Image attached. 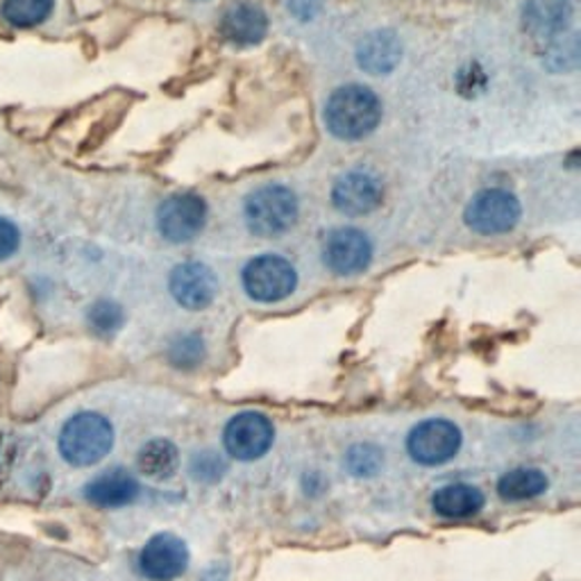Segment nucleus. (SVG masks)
Masks as SVG:
<instances>
[{"label": "nucleus", "instance_id": "nucleus-19", "mask_svg": "<svg viewBox=\"0 0 581 581\" xmlns=\"http://www.w3.org/2000/svg\"><path fill=\"white\" fill-rule=\"evenodd\" d=\"M545 491H548V477L539 469H515L506 473L498 484L500 498L509 502L532 500L543 495Z\"/></svg>", "mask_w": 581, "mask_h": 581}, {"label": "nucleus", "instance_id": "nucleus-25", "mask_svg": "<svg viewBox=\"0 0 581 581\" xmlns=\"http://www.w3.org/2000/svg\"><path fill=\"white\" fill-rule=\"evenodd\" d=\"M21 246V232L19 227L8 220V218H0V262L12 257Z\"/></svg>", "mask_w": 581, "mask_h": 581}, {"label": "nucleus", "instance_id": "nucleus-10", "mask_svg": "<svg viewBox=\"0 0 581 581\" xmlns=\"http://www.w3.org/2000/svg\"><path fill=\"white\" fill-rule=\"evenodd\" d=\"M170 294L178 305L191 312L209 307L218 294V279L214 270L200 262L180 264L170 273Z\"/></svg>", "mask_w": 581, "mask_h": 581}, {"label": "nucleus", "instance_id": "nucleus-1", "mask_svg": "<svg viewBox=\"0 0 581 581\" xmlns=\"http://www.w3.org/2000/svg\"><path fill=\"white\" fill-rule=\"evenodd\" d=\"M382 119V102L364 85H345L336 89L325 105V126L343 141L368 137Z\"/></svg>", "mask_w": 581, "mask_h": 581}, {"label": "nucleus", "instance_id": "nucleus-3", "mask_svg": "<svg viewBox=\"0 0 581 581\" xmlns=\"http://www.w3.org/2000/svg\"><path fill=\"white\" fill-rule=\"evenodd\" d=\"M296 194L282 185H266L253 191L246 200V223L257 237H279L296 223Z\"/></svg>", "mask_w": 581, "mask_h": 581}, {"label": "nucleus", "instance_id": "nucleus-21", "mask_svg": "<svg viewBox=\"0 0 581 581\" xmlns=\"http://www.w3.org/2000/svg\"><path fill=\"white\" fill-rule=\"evenodd\" d=\"M382 466V452L375 445H355L347 452V469L360 477L375 475Z\"/></svg>", "mask_w": 581, "mask_h": 581}, {"label": "nucleus", "instance_id": "nucleus-2", "mask_svg": "<svg viewBox=\"0 0 581 581\" xmlns=\"http://www.w3.org/2000/svg\"><path fill=\"white\" fill-rule=\"evenodd\" d=\"M114 445V430L100 414L85 412L73 416L60 434V452L71 466H93Z\"/></svg>", "mask_w": 581, "mask_h": 581}, {"label": "nucleus", "instance_id": "nucleus-4", "mask_svg": "<svg viewBox=\"0 0 581 581\" xmlns=\"http://www.w3.org/2000/svg\"><path fill=\"white\" fill-rule=\"evenodd\" d=\"M296 284V268L279 255L255 257L244 270V288L257 303H279L294 294Z\"/></svg>", "mask_w": 581, "mask_h": 581}, {"label": "nucleus", "instance_id": "nucleus-17", "mask_svg": "<svg viewBox=\"0 0 581 581\" xmlns=\"http://www.w3.org/2000/svg\"><path fill=\"white\" fill-rule=\"evenodd\" d=\"M432 506L445 518H469L484 506V493L471 484H450L434 493Z\"/></svg>", "mask_w": 581, "mask_h": 581}, {"label": "nucleus", "instance_id": "nucleus-5", "mask_svg": "<svg viewBox=\"0 0 581 581\" xmlns=\"http://www.w3.org/2000/svg\"><path fill=\"white\" fill-rule=\"evenodd\" d=\"M207 218V205L196 194L166 198L157 209L159 235L170 244H185L198 237Z\"/></svg>", "mask_w": 581, "mask_h": 581}, {"label": "nucleus", "instance_id": "nucleus-13", "mask_svg": "<svg viewBox=\"0 0 581 581\" xmlns=\"http://www.w3.org/2000/svg\"><path fill=\"white\" fill-rule=\"evenodd\" d=\"M220 35L235 46H255L268 32V19L262 8L253 3H242L229 8L220 19Z\"/></svg>", "mask_w": 581, "mask_h": 581}, {"label": "nucleus", "instance_id": "nucleus-22", "mask_svg": "<svg viewBox=\"0 0 581 581\" xmlns=\"http://www.w3.org/2000/svg\"><path fill=\"white\" fill-rule=\"evenodd\" d=\"M89 323L91 327L98 332V334H114L116 329H119L124 325V312L121 307L116 303H109V301H100L91 307L89 312Z\"/></svg>", "mask_w": 581, "mask_h": 581}, {"label": "nucleus", "instance_id": "nucleus-20", "mask_svg": "<svg viewBox=\"0 0 581 581\" xmlns=\"http://www.w3.org/2000/svg\"><path fill=\"white\" fill-rule=\"evenodd\" d=\"M55 0H6L3 17L19 28H32L48 19Z\"/></svg>", "mask_w": 581, "mask_h": 581}, {"label": "nucleus", "instance_id": "nucleus-11", "mask_svg": "<svg viewBox=\"0 0 581 581\" xmlns=\"http://www.w3.org/2000/svg\"><path fill=\"white\" fill-rule=\"evenodd\" d=\"M189 565V550L183 539L173 534L152 536L139 557L141 572L152 581H170Z\"/></svg>", "mask_w": 581, "mask_h": 581}, {"label": "nucleus", "instance_id": "nucleus-6", "mask_svg": "<svg viewBox=\"0 0 581 581\" xmlns=\"http://www.w3.org/2000/svg\"><path fill=\"white\" fill-rule=\"evenodd\" d=\"M520 211V203L513 194L504 189H486L471 200L466 225L480 235H504L518 225Z\"/></svg>", "mask_w": 581, "mask_h": 581}, {"label": "nucleus", "instance_id": "nucleus-18", "mask_svg": "<svg viewBox=\"0 0 581 581\" xmlns=\"http://www.w3.org/2000/svg\"><path fill=\"white\" fill-rule=\"evenodd\" d=\"M137 466L141 471V475L150 477V480H168L176 475L178 466H180V454L178 447L173 445L170 441H150L148 445L141 447L139 459H137Z\"/></svg>", "mask_w": 581, "mask_h": 581}, {"label": "nucleus", "instance_id": "nucleus-14", "mask_svg": "<svg viewBox=\"0 0 581 581\" xmlns=\"http://www.w3.org/2000/svg\"><path fill=\"white\" fill-rule=\"evenodd\" d=\"M402 57V43L393 30H375L366 35L357 48V62L371 76L391 73Z\"/></svg>", "mask_w": 581, "mask_h": 581}, {"label": "nucleus", "instance_id": "nucleus-16", "mask_svg": "<svg viewBox=\"0 0 581 581\" xmlns=\"http://www.w3.org/2000/svg\"><path fill=\"white\" fill-rule=\"evenodd\" d=\"M522 19L534 37H559L572 19V0H528Z\"/></svg>", "mask_w": 581, "mask_h": 581}, {"label": "nucleus", "instance_id": "nucleus-15", "mask_svg": "<svg viewBox=\"0 0 581 581\" xmlns=\"http://www.w3.org/2000/svg\"><path fill=\"white\" fill-rule=\"evenodd\" d=\"M137 495H139V484L126 471H107V473L98 475L96 480H91L85 489V498L91 504L105 506V509L126 506V504L135 502Z\"/></svg>", "mask_w": 581, "mask_h": 581}, {"label": "nucleus", "instance_id": "nucleus-7", "mask_svg": "<svg viewBox=\"0 0 581 581\" xmlns=\"http://www.w3.org/2000/svg\"><path fill=\"white\" fill-rule=\"evenodd\" d=\"M461 447V432L454 423L443 418H432L414 427L406 441L412 459L423 463V466H441L450 461Z\"/></svg>", "mask_w": 581, "mask_h": 581}, {"label": "nucleus", "instance_id": "nucleus-23", "mask_svg": "<svg viewBox=\"0 0 581 581\" xmlns=\"http://www.w3.org/2000/svg\"><path fill=\"white\" fill-rule=\"evenodd\" d=\"M579 62V39L577 35H568L565 39L552 43L548 52V67L552 71H570Z\"/></svg>", "mask_w": 581, "mask_h": 581}, {"label": "nucleus", "instance_id": "nucleus-12", "mask_svg": "<svg viewBox=\"0 0 581 581\" xmlns=\"http://www.w3.org/2000/svg\"><path fill=\"white\" fill-rule=\"evenodd\" d=\"M332 203L341 214L364 216L380 207L382 185L366 170H351L341 176L332 189Z\"/></svg>", "mask_w": 581, "mask_h": 581}, {"label": "nucleus", "instance_id": "nucleus-9", "mask_svg": "<svg viewBox=\"0 0 581 581\" xmlns=\"http://www.w3.org/2000/svg\"><path fill=\"white\" fill-rule=\"evenodd\" d=\"M373 257V246L362 229L341 227L334 229L325 242L323 259L336 275L362 273Z\"/></svg>", "mask_w": 581, "mask_h": 581}, {"label": "nucleus", "instance_id": "nucleus-8", "mask_svg": "<svg viewBox=\"0 0 581 581\" xmlns=\"http://www.w3.org/2000/svg\"><path fill=\"white\" fill-rule=\"evenodd\" d=\"M275 439L273 423L264 414L246 412L232 418L223 432L227 454L239 461H255L264 456Z\"/></svg>", "mask_w": 581, "mask_h": 581}, {"label": "nucleus", "instance_id": "nucleus-24", "mask_svg": "<svg viewBox=\"0 0 581 581\" xmlns=\"http://www.w3.org/2000/svg\"><path fill=\"white\" fill-rule=\"evenodd\" d=\"M170 357L176 362V366L196 364L198 360H203V341H198L196 336H185L180 343L173 345Z\"/></svg>", "mask_w": 581, "mask_h": 581}]
</instances>
